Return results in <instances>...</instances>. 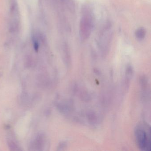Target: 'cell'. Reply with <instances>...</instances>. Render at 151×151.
Masks as SVG:
<instances>
[{
  "label": "cell",
  "instance_id": "cell-2",
  "mask_svg": "<svg viewBox=\"0 0 151 151\" xmlns=\"http://www.w3.org/2000/svg\"><path fill=\"white\" fill-rule=\"evenodd\" d=\"M145 29L143 28H140L138 29L136 32V36L138 39L143 40L145 38L146 35Z\"/></svg>",
  "mask_w": 151,
  "mask_h": 151
},
{
  "label": "cell",
  "instance_id": "cell-3",
  "mask_svg": "<svg viewBox=\"0 0 151 151\" xmlns=\"http://www.w3.org/2000/svg\"><path fill=\"white\" fill-rule=\"evenodd\" d=\"M34 47L36 51H38L39 48V44L37 41L36 40L34 41Z\"/></svg>",
  "mask_w": 151,
  "mask_h": 151
},
{
  "label": "cell",
  "instance_id": "cell-1",
  "mask_svg": "<svg viewBox=\"0 0 151 151\" xmlns=\"http://www.w3.org/2000/svg\"><path fill=\"white\" fill-rule=\"evenodd\" d=\"M150 129L140 126L135 129V135L137 144L143 151H150L151 148Z\"/></svg>",
  "mask_w": 151,
  "mask_h": 151
}]
</instances>
